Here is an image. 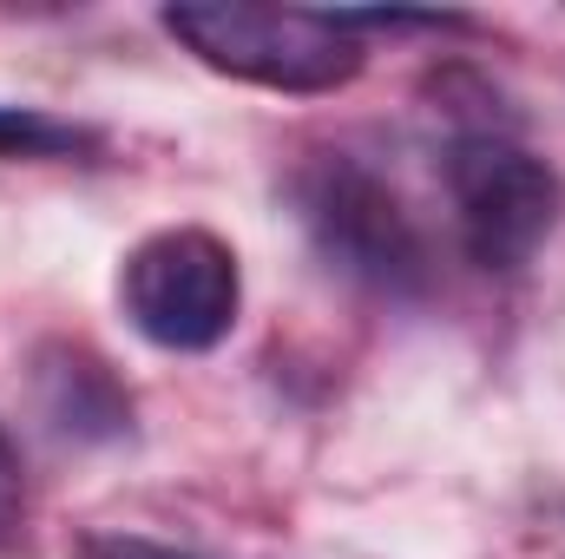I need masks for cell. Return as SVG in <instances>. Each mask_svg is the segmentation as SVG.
Listing matches in <instances>:
<instances>
[{"label": "cell", "instance_id": "1", "mask_svg": "<svg viewBox=\"0 0 565 559\" xmlns=\"http://www.w3.org/2000/svg\"><path fill=\"white\" fill-rule=\"evenodd\" d=\"M164 33L198 53L211 73H231L264 93H335L362 73L369 46L349 13L322 7H250V0H184L164 7Z\"/></svg>", "mask_w": 565, "mask_h": 559}, {"label": "cell", "instance_id": "2", "mask_svg": "<svg viewBox=\"0 0 565 559\" xmlns=\"http://www.w3.org/2000/svg\"><path fill=\"white\" fill-rule=\"evenodd\" d=\"M447 198L467 257L500 277L526 271L546 251L565 211L559 171L500 133H467L447 145Z\"/></svg>", "mask_w": 565, "mask_h": 559}, {"label": "cell", "instance_id": "3", "mask_svg": "<svg viewBox=\"0 0 565 559\" xmlns=\"http://www.w3.org/2000/svg\"><path fill=\"white\" fill-rule=\"evenodd\" d=\"M119 303L151 349L204 356L237 329V303H244L237 251L198 224L151 231L119 271Z\"/></svg>", "mask_w": 565, "mask_h": 559}, {"label": "cell", "instance_id": "4", "mask_svg": "<svg viewBox=\"0 0 565 559\" xmlns=\"http://www.w3.org/2000/svg\"><path fill=\"white\" fill-rule=\"evenodd\" d=\"M296 204L302 224L316 238V251L342 271V277L388 289V296H415L427 283V238L408 218V204L395 198V184H382L369 165L355 158H316L296 178Z\"/></svg>", "mask_w": 565, "mask_h": 559}, {"label": "cell", "instance_id": "5", "mask_svg": "<svg viewBox=\"0 0 565 559\" xmlns=\"http://www.w3.org/2000/svg\"><path fill=\"white\" fill-rule=\"evenodd\" d=\"M33 389H40V415L53 421L60 434H73V441H106V434H126L132 428L126 389L86 349H40Z\"/></svg>", "mask_w": 565, "mask_h": 559}, {"label": "cell", "instance_id": "6", "mask_svg": "<svg viewBox=\"0 0 565 559\" xmlns=\"http://www.w3.org/2000/svg\"><path fill=\"white\" fill-rule=\"evenodd\" d=\"M93 151V133L73 119H53L40 106H0V158H73Z\"/></svg>", "mask_w": 565, "mask_h": 559}, {"label": "cell", "instance_id": "7", "mask_svg": "<svg viewBox=\"0 0 565 559\" xmlns=\"http://www.w3.org/2000/svg\"><path fill=\"white\" fill-rule=\"evenodd\" d=\"M20 520H26V487H20V461H13V441L0 428V547L20 540Z\"/></svg>", "mask_w": 565, "mask_h": 559}, {"label": "cell", "instance_id": "8", "mask_svg": "<svg viewBox=\"0 0 565 559\" xmlns=\"http://www.w3.org/2000/svg\"><path fill=\"white\" fill-rule=\"evenodd\" d=\"M79 559H191V553H171V547L139 540V534H99V540L79 547Z\"/></svg>", "mask_w": 565, "mask_h": 559}]
</instances>
